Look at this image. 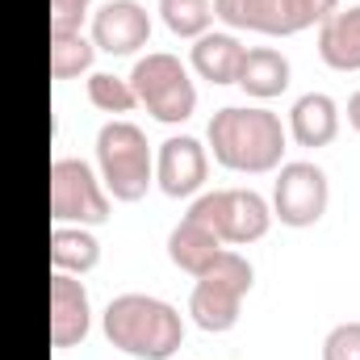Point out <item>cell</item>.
<instances>
[{
	"label": "cell",
	"mask_w": 360,
	"mask_h": 360,
	"mask_svg": "<svg viewBox=\"0 0 360 360\" xmlns=\"http://www.w3.org/2000/svg\"><path fill=\"white\" fill-rule=\"evenodd\" d=\"M51 218H55V226H101V222H109V193L84 160L59 155L51 164Z\"/></svg>",
	"instance_id": "cell-8"
},
{
	"label": "cell",
	"mask_w": 360,
	"mask_h": 360,
	"mask_svg": "<svg viewBox=\"0 0 360 360\" xmlns=\"http://www.w3.org/2000/svg\"><path fill=\"white\" fill-rule=\"evenodd\" d=\"M222 248H226V243H222L205 222H197V218H188V214L180 218L176 226H172V235H168V260H172L180 272H188V276H201V272L218 260Z\"/></svg>",
	"instance_id": "cell-16"
},
{
	"label": "cell",
	"mask_w": 360,
	"mask_h": 360,
	"mask_svg": "<svg viewBox=\"0 0 360 360\" xmlns=\"http://www.w3.org/2000/svg\"><path fill=\"white\" fill-rule=\"evenodd\" d=\"M289 134L297 147H331L340 134V105L327 92H306L289 109Z\"/></svg>",
	"instance_id": "cell-15"
},
{
	"label": "cell",
	"mask_w": 360,
	"mask_h": 360,
	"mask_svg": "<svg viewBox=\"0 0 360 360\" xmlns=\"http://www.w3.org/2000/svg\"><path fill=\"white\" fill-rule=\"evenodd\" d=\"M89 8H92V0H51V34L80 30V21H84Z\"/></svg>",
	"instance_id": "cell-23"
},
{
	"label": "cell",
	"mask_w": 360,
	"mask_h": 360,
	"mask_svg": "<svg viewBox=\"0 0 360 360\" xmlns=\"http://www.w3.org/2000/svg\"><path fill=\"white\" fill-rule=\"evenodd\" d=\"M130 89L139 96V105L164 122V126H176V122H188L193 109H197V84L188 76V68L180 63L176 55L168 51H147L134 68H130Z\"/></svg>",
	"instance_id": "cell-5"
},
{
	"label": "cell",
	"mask_w": 360,
	"mask_h": 360,
	"mask_svg": "<svg viewBox=\"0 0 360 360\" xmlns=\"http://www.w3.org/2000/svg\"><path fill=\"white\" fill-rule=\"evenodd\" d=\"M92 59H96V46L80 30L51 34V76L55 80H76V76L92 72Z\"/></svg>",
	"instance_id": "cell-19"
},
{
	"label": "cell",
	"mask_w": 360,
	"mask_h": 360,
	"mask_svg": "<svg viewBox=\"0 0 360 360\" xmlns=\"http://www.w3.org/2000/svg\"><path fill=\"white\" fill-rule=\"evenodd\" d=\"M340 0H214V17L231 30H252L269 38H289L310 25H323Z\"/></svg>",
	"instance_id": "cell-7"
},
{
	"label": "cell",
	"mask_w": 360,
	"mask_h": 360,
	"mask_svg": "<svg viewBox=\"0 0 360 360\" xmlns=\"http://www.w3.org/2000/svg\"><path fill=\"white\" fill-rule=\"evenodd\" d=\"M285 143H289V130L264 105H226L210 117L214 160L231 172H248V176L276 172Z\"/></svg>",
	"instance_id": "cell-1"
},
{
	"label": "cell",
	"mask_w": 360,
	"mask_h": 360,
	"mask_svg": "<svg viewBox=\"0 0 360 360\" xmlns=\"http://www.w3.org/2000/svg\"><path fill=\"white\" fill-rule=\"evenodd\" d=\"M205 176H210V155L193 134H172V139L160 143V151H155V184L168 197L180 201V197L201 193Z\"/></svg>",
	"instance_id": "cell-11"
},
{
	"label": "cell",
	"mask_w": 360,
	"mask_h": 360,
	"mask_svg": "<svg viewBox=\"0 0 360 360\" xmlns=\"http://www.w3.org/2000/svg\"><path fill=\"white\" fill-rule=\"evenodd\" d=\"M96 176L105 184V193L113 201H143L147 188L155 184V155H151V143L147 134L126 122V117H113L96 130Z\"/></svg>",
	"instance_id": "cell-3"
},
{
	"label": "cell",
	"mask_w": 360,
	"mask_h": 360,
	"mask_svg": "<svg viewBox=\"0 0 360 360\" xmlns=\"http://www.w3.org/2000/svg\"><path fill=\"white\" fill-rule=\"evenodd\" d=\"M243 55H248V46L231 30H205L201 38H193L188 63L210 84H235L239 80V68H243Z\"/></svg>",
	"instance_id": "cell-13"
},
{
	"label": "cell",
	"mask_w": 360,
	"mask_h": 360,
	"mask_svg": "<svg viewBox=\"0 0 360 360\" xmlns=\"http://www.w3.org/2000/svg\"><path fill=\"white\" fill-rule=\"evenodd\" d=\"M92 331V302L80 276L51 272V344L76 348Z\"/></svg>",
	"instance_id": "cell-12"
},
{
	"label": "cell",
	"mask_w": 360,
	"mask_h": 360,
	"mask_svg": "<svg viewBox=\"0 0 360 360\" xmlns=\"http://www.w3.org/2000/svg\"><path fill=\"white\" fill-rule=\"evenodd\" d=\"M105 340L134 360H168L184 344V319L172 302L151 293H117L101 314Z\"/></svg>",
	"instance_id": "cell-2"
},
{
	"label": "cell",
	"mask_w": 360,
	"mask_h": 360,
	"mask_svg": "<svg viewBox=\"0 0 360 360\" xmlns=\"http://www.w3.org/2000/svg\"><path fill=\"white\" fill-rule=\"evenodd\" d=\"M101 264V239L89 226H55L51 231V269L84 276Z\"/></svg>",
	"instance_id": "cell-18"
},
{
	"label": "cell",
	"mask_w": 360,
	"mask_h": 360,
	"mask_svg": "<svg viewBox=\"0 0 360 360\" xmlns=\"http://www.w3.org/2000/svg\"><path fill=\"white\" fill-rule=\"evenodd\" d=\"M252 285H256V269L248 264V256L235 248H222L210 269L193 276V293H188L193 323L210 335L231 331L243 314V297L252 293Z\"/></svg>",
	"instance_id": "cell-4"
},
{
	"label": "cell",
	"mask_w": 360,
	"mask_h": 360,
	"mask_svg": "<svg viewBox=\"0 0 360 360\" xmlns=\"http://www.w3.org/2000/svg\"><path fill=\"white\" fill-rule=\"evenodd\" d=\"M327 201H331V184L327 172L310 160H293V164H281L276 180H272V218H281V226H314L323 214H327Z\"/></svg>",
	"instance_id": "cell-9"
},
{
	"label": "cell",
	"mask_w": 360,
	"mask_h": 360,
	"mask_svg": "<svg viewBox=\"0 0 360 360\" xmlns=\"http://www.w3.org/2000/svg\"><path fill=\"white\" fill-rule=\"evenodd\" d=\"M160 17L176 38H201L214 21V0H160Z\"/></svg>",
	"instance_id": "cell-20"
},
{
	"label": "cell",
	"mask_w": 360,
	"mask_h": 360,
	"mask_svg": "<svg viewBox=\"0 0 360 360\" xmlns=\"http://www.w3.org/2000/svg\"><path fill=\"white\" fill-rule=\"evenodd\" d=\"M323 360H360V319L335 323L323 340Z\"/></svg>",
	"instance_id": "cell-22"
},
{
	"label": "cell",
	"mask_w": 360,
	"mask_h": 360,
	"mask_svg": "<svg viewBox=\"0 0 360 360\" xmlns=\"http://www.w3.org/2000/svg\"><path fill=\"white\" fill-rule=\"evenodd\" d=\"M188 218L205 222L226 248H248L272 226V205L256 188H214L188 205Z\"/></svg>",
	"instance_id": "cell-6"
},
{
	"label": "cell",
	"mask_w": 360,
	"mask_h": 360,
	"mask_svg": "<svg viewBox=\"0 0 360 360\" xmlns=\"http://www.w3.org/2000/svg\"><path fill=\"white\" fill-rule=\"evenodd\" d=\"M89 101H92V109H101V113H130L139 105L130 80H122L113 72H89Z\"/></svg>",
	"instance_id": "cell-21"
},
{
	"label": "cell",
	"mask_w": 360,
	"mask_h": 360,
	"mask_svg": "<svg viewBox=\"0 0 360 360\" xmlns=\"http://www.w3.org/2000/svg\"><path fill=\"white\" fill-rule=\"evenodd\" d=\"M319 59L331 72H360V4L335 8L319 25Z\"/></svg>",
	"instance_id": "cell-14"
},
{
	"label": "cell",
	"mask_w": 360,
	"mask_h": 360,
	"mask_svg": "<svg viewBox=\"0 0 360 360\" xmlns=\"http://www.w3.org/2000/svg\"><path fill=\"white\" fill-rule=\"evenodd\" d=\"M89 38L105 55H134L151 42V13L139 0H105L92 13Z\"/></svg>",
	"instance_id": "cell-10"
},
{
	"label": "cell",
	"mask_w": 360,
	"mask_h": 360,
	"mask_svg": "<svg viewBox=\"0 0 360 360\" xmlns=\"http://www.w3.org/2000/svg\"><path fill=\"white\" fill-rule=\"evenodd\" d=\"M239 89L256 101H272L289 89V59L276 51V46H252L243 55V68H239Z\"/></svg>",
	"instance_id": "cell-17"
},
{
	"label": "cell",
	"mask_w": 360,
	"mask_h": 360,
	"mask_svg": "<svg viewBox=\"0 0 360 360\" xmlns=\"http://www.w3.org/2000/svg\"><path fill=\"white\" fill-rule=\"evenodd\" d=\"M348 126L360 134V89L352 92V101H348Z\"/></svg>",
	"instance_id": "cell-24"
}]
</instances>
